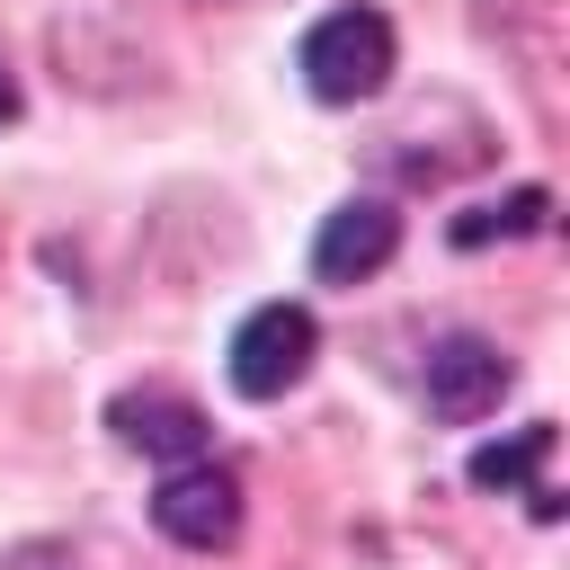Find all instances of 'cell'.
Wrapping results in <instances>:
<instances>
[{
  "label": "cell",
  "instance_id": "obj_9",
  "mask_svg": "<svg viewBox=\"0 0 570 570\" xmlns=\"http://www.w3.org/2000/svg\"><path fill=\"white\" fill-rule=\"evenodd\" d=\"M9 116H18V80L0 71V125H9Z\"/></svg>",
  "mask_w": 570,
  "mask_h": 570
},
{
  "label": "cell",
  "instance_id": "obj_6",
  "mask_svg": "<svg viewBox=\"0 0 570 570\" xmlns=\"http://www.w3.org/2000/svg\"><path fill=\"white\" fill-rule=\"evenodd\" d=\"M107 419H116V436H125V445L160 454L169 472H178V463H205V410H196L187 392H125Z\"/></svg>",
  "mask_w": 570,
  "mask_h": 570
},
{
  "label": "cell",
  "instance_id": "obj_8",
  "mask_svg": "<svg viewBox=\"0 0 570 570\" xmlns=\"http://www.w3.org/2000/svg\"><path fill=\"white\" fill-rule=\"evenodd\" d=\"M543 214H552V196H543V187H517L508 205L463 214V223H454V240H463V249H481V240H517V232H543Z\"/></svg>",
  "mask_w": 570,
  "mask_h": 570
},
{
  "label": "cell",
  "instance_id": "obj_2",
  "mask_svg": "<svg viewBox=\"0 0 570 570\" xmlns=\"http://www.w3.org/2000/svg\"><path fill=\"white\" fill-rule=\"evenodd\" d=\"M312 347H321V330H312L303 303H258V312L232 330V392H240V401L294 392V383L312 374Z\"/></svg>",
  "mask_w": 570,
  "mask_h": 570
},
{
  "label": "cell",
  "instance_id": "obj_3",
  "mask_svg": "<svg viewBox=\"0 0 570 570\" xmlns=\"http://www.w3.org/2000/svg\"><path fill=\"white\" fill-rule=\"evenodd\" d=\"M151 525L187 552H223L240 534V481L223 463H178L160 490H151Z\"/></svg>",
  "mask_w": 570,
  "mask_h": 570
},
{
  "label": "cell",
  "instance_id": "obj_7",
  "mask_svg": "<svg viewBox=\"0 0 570 570\" xmlns=\"http://www.w3.org/2000/svg\"><path fill=\"white\" fill-rule=\"evenodd\" d=\"M543 454H552V419L481 445V454H472V490H534V463H543Z\"/></svg>",
  "mask_w": 570,
  "mask_h": 570
},
{
  "label": "cell",
  "instance_id": "obj_4",
  "mask_svg": "<svg viewBox=\"0 0 570 570\" xmlns=\"http://www.w3.org/2000/svg\"><path fill=\"white\" fill-rule=\"evenodd\" d=\"M517 383V365L490 347V338H472V330H454V338H436L428 347V410L436 419H481V410H499V392Z\"/></svg>",
  "mask_w": 570,
  "mask_h": 570
},
{
  "label": "cell",
  "instance_id": "obj_5",
  "mask_svg": "<svg viewBox=\"0 0 570 570\" xmlns=\"http://www.w3.org/2000/svg\"><path fill=\"white\" fill-rule=\"evenodd\" d=\"M392 249H401V214H392L383 196H347V205L321 223L312 267H321V285H356V276H374Z\"/></svg>",
  "mask_w": 570,
  "mask_h": 570
},
{
  "label": "cell",
  "instance_id": "obj_1",
  "mask_svg": "<svg viewBox=\"0 0 570 570\" xmlns=\"http://www.w3.org/2000/svg\"><path fill=\"white\" fill-rule=\"evenodd\" d=\"M392 80V18L374 9H330L312 36H303V89L321 107H356Z\"/></svg>",
  "mask_w": 570,
  "mask_h": 570
}]
</instances>
